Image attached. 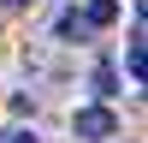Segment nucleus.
I'll return each mask as SVG.
<instances>
[{
	"label": "nucleus",
	"instance_id": "5",
	"mask_svg": "<svg viewBox=\"0 0 148 143\" xmlns=\"http://www.w3.org/2000/svg\"><path fill=\"white\" fill-rule=\"evenodd\" d=\"M95 90H101V95H119V72L101 66V72H95Z\"/></svg>",
	"mask_w": 148,
	"mask_h": 143
},
{
	"label": "nucleus",
	"instance_id": "3",
	"mask_svg": "<svg viewBox=\"0 0 148 143\" xmlns=\"http://www.w3.org/2000/svg\"><path fill=\"white\" fill-rule=\"evenodd\" d=\"M142 66H148V48H142V24H136V36H130V48H125V72L142 83Z\"/></svg>",
	"mask_w": 148,
	"mask_h": 143
},
{
	"label": "nucleus",
	"instance_id": "6",
	"mask_svg": "<svg viewBox=\"0 0 148 143\" xmlns=\"http://www.w3.org/2000/svg\"><path fill=\"white\" fill-rule=\"evenodd\" d=\"M6 143H36V137H30V131H6Z\"/></svg>",
	"mask_w": 148,
	"mask_h": 143
},
{
	"label": "nucleus",
	"instance_id": "2",
	"mask_svg": "<svg viewBox=\"0 0 148 143\" xmlns=\"http://www.w3.org/2000/svg\"><path fill=\"white\" fill-rule=\"evenodd\" d=\"M119 18V0H89V6H83V24H89V30H101V24H113Z\"/></svg>",
	"mask_w": 148,
	"mask_h": 143
},
{
	"label": "nucleus",
	"instance_id": "4",
	"mask_svg": "<svg viewBox=\"0 0 148 143\" xmlns=\"http://www.w3.org/2000/svg\"><path fill=\"white\" fill-rule=\"evenodd\" d=\"M59 36H65V42H83V36H89L83 12H65V18H59Z\"/></svg>",
	"mask_w": 148,
	"mask_h": 143
},
{
	"label": "nucleus",
	"instance_id": "1",
	"mask_svg": "<svg viewBox=\"0 0 148 143\" xmlns=\"http://www.w3.org/2000/svg\"><path fill=\"white\" fill-rule=\"evenodd\" d=\"M71 131H77L83 143H107L113 137V113H107V107H77V113H71Z\"/></svg>",
	"mask_w": 148,
	"mask_h": 143
}]
</instances>
